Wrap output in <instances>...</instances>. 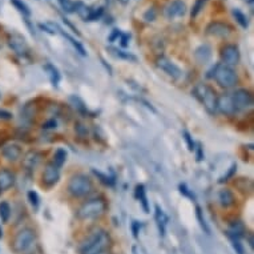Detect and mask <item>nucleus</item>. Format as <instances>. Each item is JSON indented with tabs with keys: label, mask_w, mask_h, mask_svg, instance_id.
<instances>
[{
	"label": "nucleus",
	"mask_w": 254,
	"mask_h": 254,
	"mask_svg": "<svg viewBox=\"0 0 254 254\" xmlns=\"http://www.w3.org/2000/svg\"><path fill=\"white\" fill-rule=\"evenodd\" d=\"M120 35H121V32H120V29H113L112 32H111V35H109L108 36V42H111V43H113V42H116L117 39L120 38Z\"/></svg>",
	"instance_id": "obj_42"
},
{
	"label": "nucleus",
	"mask_w": 254,
	"mask_h": 254,
	"mask_svg": "<svg viewBox=\"0 0 254 254\" xmlns=\"http://www.w3.org/2000/svg\"><path fill=\"white\" fill-rule=\"evenodd\" d=\"M44 69L48 72V76H50V80H51V83H52V85H54V87H58L59 80H60V73H59L58 68L54 67L52 64L48 63V64L44 65Z\"/></svg>",
	"instance_id": "obj_23"
},
{
	"label": "nucleus",
	"mask_w": 254,
	"mask_h": 254,
	"mask_svg": "<svg viewBox=\"0 0 254 254\" xmlns=\"http://www.w3.org/2000/svg\"><path fill=\"white\" fill-rule=\"evenodd\" d=\"M8 44L12 48L15 54L20 55V56H27L29 52V47L25 42L24 36L20 34H11L8 36Z\"/></svg>",
	"instance_id": "obj_7"
},
{
	"label": "nucleus",
	"mask_w": 254,
	"mask_h": 254,
	"mask_svg": "<svg viewBox=\"0 0 254 254\" xmlns=\"http://www.w3.org/2000/svg\"><path fill=\"white\" fill-rule=\"evenodd\" d=\"M187 12V5L184 3L183 0H173L172 3L168 4V7L165 8L164 13H165V16L167 19L172 20V19H175V17H181L185 15Z\"/></svg>",
	"instance_id": "obj_12"
},
{
	"label": "nucleus",
	"mask_w": 254,
	"mask_h": 254,
	"mask_svg": "<svg viewBox=\"0 0 254 254\" xmlns=\"http://www.w3.org/2000/svg\"><path fill=\"white\" fill-rule=\"evenodd\" d=\"M59 177H60V171H59V167H56L54 163L46 164L44 167V172H43V181L48 187H52L59 181Z\"/></svg>",
	"instance_id": "obj_14"
},
{
	"label": "nucleus",
	"mask_w": 254,
	"mask_h": 254,
	"mask_svg": "<svg viewBox=\"0 0 254 254\" xmlns=\"http://www.w3.org/2000/svg\"><path fill=\"white\" fill-rule=\"evenodd\" d=\"M236 171V165H233V167L230 168V171H229V173H228V175L225 176V177H222V179L220 180V183H224V181H228V179H229L230 176L233 175V172Z\"/></svg>",
	"instance_id": "obj_46"
},
{
	"label": "nucleus",
	"mask_w": 254,
	"mask_h": 254,
	"mask_svg": "<svg viewBox=\"0 0 254 254\" xmlns=\"http://www.w3.org/2000/svg\"><path fill=\"white\" fill-rule=\"evenodd\" d=\"M197 220L200 221V225L201 228L205 230V233L210 234V229H209L208 224H206V221H205L204 216H202V212H201V208H197Z\"/></svg>",
	"instance_id": "obj_34"
},
{
	"label": "nucleus",
	"mask_w": 254,
	"mask_h": 254,
	"mask_svg": "<svg viewBox=\"0 0 254 254\" xmlns=\"http://www.w3.org/2000/svg\"><path fill=\"white\" fill-rule=\"evenodd\" d=\"M253 1H254V0H248V3H250V4H252Z\"/></svg>",
	"instance_id": "obj_50"
},
{
	"label": "nucleus",
	"mask_w": 254,
	"mask_h": 254,
	"mask_svg": "<svg viewBox=\"0 0 254 254\" xmlns=\"http://www.w3.org/2000/svg\"><path fill=\"white\" fill-rule=\"evenodd\" d=\"M140 228H141L140 222H137V221H133V222H132V230H133V236L136 238L138 237V232H140Z\"/></svg>",
	"instance_id": "obj_45"
},
{
	"label": "nucleus",
	"mask_w": 254,
	"mask_h": 254,
	"mask_svg": "<svg viewBox=\"0 0 254 254\" xmlns=\"http://www.w3.org/2000/svg\"><path fill=\"white\" fill-rule=\"evenodd\" d=\"M71 101L73 103V105H75V108L79 111L80 113H87L88 109H87V105L84 104L83 100L81 99H79V97L76 96H72L71 97Z\"/></svg>",
	"instance_id": "obj_33"
},
{
	"label": "nucleus",
	"mask_w": 254,
	"mask_h": 254,
	"mask_svg": "<svg viewBox=\"0 0 254 254\" xmlns=\"http://www.w3.org/2000/svg\"><path fill=\"white\" fill-rule=\"evenodd\" d=\"M120 1L123 4H127V3H128V0H120Z\"/></svg>",
	"instance_id": "obj_48"
},
{
	"label": "nucleus",
	"mask_w": 254,
	"mask_h": 254,
	"mask_svg": "<svg viewBox=\"0 0 254 254\" xmlns=\"http://www.w3.org/2000/svg\"><path fill=\"white\" fill-rule=\"evenodd\" d=\"M75 129H76V133L79 134V137L84 138V137H87V136H88L87 127H85L84 124H81V123H76Z\"/></svg>",
	"instance_id": "obj_36"
},
{
	"label": "nucleus",
	"mask_w": 254,
	"mask_h": 254,
	"mask_svg": "<svg viewBox=\"0 0 254 254\" xmlns=\"http://www.w3.org/2000/svg\"><path fill=\"white\" fill-rule=\"evenodd\" d=\"M92 172H93V175L96 176L97 179L100 180L103 184H105V185H108V187H112L113 184H115V180H113L112 177H109V176L104 175V173H101V172L96 171V169H93Z\"/></svg>",
	"instance_id": "obj_31"
},
{
	"label": "nucleus",
	"mask_w": 254,
	"mask_h": 254,
	"mask_svg": "<svg viewBox=\"0 0 254 254\" xmlns=\"http://www.w3.org/2000/svg\"><path fill=\"white\" fill-rule=\"evenodd\" d=\"M157 67L160 68L164 73H167L169 77H172V79L175 80L181 77V75H183L181 69L176 65L175 63L171 62V60L168 58H165V56H161V58L157 59Z\"/></svg>",
	"instance_id": "obj_8"
},
{
	"label": "nucleus",
	"mask_w": 254,
	"mask_h": 254,
	"mask_svg": "<svg viewBox=\"0 0 254 254\" xmlns=\"http://www.w3.org/2000/svg\"><path fill=\"white\" fill-rule=\"evenodd\" d=\"M154 218H156V222H157L160 234L164 236V234H165V226H167L168 224V217L165 216V213L160 209V206H156V214H154Z\"/></svg>",
	"instance_id": "obj_19"
},
{
	"label": "nucleus",
	"mask_w": 254,
	"mask_h": 254,
	"mask_svg": "<svg viewBox=\"0 0 254 254\" xmlns=\"http://www.w3.org/2000/svg\"><path fill=\"white\" fill-rule=\"evenodd\" d=\"M218 201H220L221 206L224 208H229L234 204V196L232 190L229 189H221L218 192Z\"/></svg>",
	"instance_id": "obj_18"
},
{
	"label": "nucleus",
	"mask_w": 254,
	"mask_h": 254,
	"mask_svg": "<svg viewBox=\"0 0 254 254\" xmlns=\"http://www.w3.org/2000/svg\"><path fill=\"white\" fill-rule=\"evenodd\" d=\"M194 96L200 100V103L205 107L209 113H216L217 111V96L216 92L206 84H197L193 89Z\"/></svg>",
	"instance_id": "obj_3"
},
{
	"label": "nucleus",
	"mask_w": 254,
	"mask_h": 254,
	"mask_svg": "<svg viewBox=\"0 0 254 254\" xmlns=\"http://www.w3.org/2000/svg\"><path fill=\"white\" fill-rule=\"evenodd\" d=\"M28 200H29V204L32 205L34 208H38L39 206V196L38 193L35 192V190H29L28 192Z\"/></svg>",
	"instance_id": "obj_37"
},
{
	"label": "nucleus",
	"mask_w": 254,
	"mask_h": 254,
	"mask_svg": "<svg viewBox=\"0 0 254 254\" xmlns=\"http://www.w3.org/2000/svg\"><path fill=\"white\" fill-rule=\"evenodd\" d=\"M179 189H180V193H181V194H184L185 197H188V198H192V200H194V198H196L193 193L189 192V189H188L185 184H180Z\"/></svg>",
	"instance_id": "obj_38"
},
{
	"label": "nucleus",
	"mask_w": 254,
	"mask_h": 254,
	"mask_svg": "<svg viewBox=\"0 0 254 254\" xmlns=\"http://www.w3.org/2000/svg\"><path fill=\"white\" fill-rule=\"evenodd\" d=\"M184 140L187 141L188 149L190 150V152H193V150L196 149V148H194V142H193V138L190 137V134L188 133V132H184Z\"/></svg>",
	"instance_id": "obj_40"
},
{
	"label": "nucleus",
	"mask_w": 254,
	"mask_h": 254,
	"mask_svg": "<svg viewBox=\"0 0 254 254\" xmlns=\"http://www.w3.org/2000/svg\"><path fill=\"white\" fill-rule=\"evenodd\" d=\"M35 240H36V236H35L34 230L29 229V228L21 229L13 238V250L16 253H25L27 250L32 248V245L35 244Z\"/></svg>",
	"instance_id": "obj_5"
},
{
	"label": "nucleus",
	"mask_w": 254,
	"mask_h": 254,
	"mask_svg": "<svg viewBox=\"0 0 254 254\" xmlns=\"http://www.w3.org/2000/svg\"><path fill=\"white\" fill-rule=\"evenodd\" d=\"M156 16H157V12L154 8H149L144 13V20L145 21H154L156 20Z\"/></svg>",
	"instance_id": "obj_39"
},
{
	"label": "nucleus",
	"mask_w": 254,
	"mask_h": 254,
	"mask_svg": "<svg viewBox=\"0 0 254 254\" xmlns=\"http://www.w3.org/2000/svg\"><path fill=\"white\" fill-rule=\"evenodd\" d=\"M15 184V175L8 169H0V190H7Z\"/></svg>",
	"instance_id": "obj_16"
},
{
	"label": "nucleus",
	"mask_w": 254,
	"mask_h": 254,
	"mask_svg": "<svg viewBox=\"0 0 254 254\" xmlns=\"http://www.w3.org/2000/svg\"><path fill=\"white\" fill-rule=\"evenodd\" d=\"M229 238L232 240V245H233L234 250L237 252V254H244V246L241 245V242H240V238L234 237L232 234H228Z\"/></svg>",
	"instance_id": "obj_35"
},
{
	"label": "nucleus",
	"mask_w": 254,
	"mask_h": 254,
	"mask_svg": "<svg viewBox=\"0 0 254 254\" xmlns=\"http://www.w3.org/2000/svg\"><path fill=\"white\" fill-rule=\"evenodd\" d=\"M0 237H3V230L0 229Z\"/></svg>",
	"instance_id": "obj_49"
},
{
	"label": "nucleus",
	"mask_w": 254,
	"mask_h": 254,
	"mask_svg": "<svg viewBox=\"0 0 254 254\" xmlns=\"http://www.w3.org/2000/svg\"><path fill=\"white\" fill-rule=\"evenodd\" d=\"M103 13H104V8H103V7L89 9L87 13V16L84 17V19H85V21H96L103 16Z\"/></svg>",
	"instance_id": "obj_29"
},
{
	"label": "nucleus",
	"mask_w": 254,
	"mask_h": 254,
	"mask_svg": "<svg viewBox=\"0 0 254 254\" xmlns=\"http://www.w3.org/2000/svg\"><path fill=\"white\" fill-rule=\"evenodd\" d=\"M13 117V115L8 111H5V109H0V119L1 120H11Z\"/></svg>",
	"instance_id": "obj_43"
},
{
	"label": "nucleus",
	"mask_w": 254,
	"mask_h": 254,
	"mask_svg": "<svg viewBox=\"0 0 254 254\" xmlns=\"http://www.w3.org/2000/svg\"><path fill=\"white\" fill-rule=\"evenodd\" d=\"M236 109H248L253 105V96L246 89H238L232 95Z\"/></svg>",
	"instance_id": "obj_9"
},
{
	"label": "nucleus",
	"mask_w": 254,
	"mask_h": 254,
	"mask_svg": "<svg viewBox=\"0 0 254 254\" xmlns=\"http://www.w3.org/2000/svg\"><path fill=\"white\" fill-rule=\"evenodd\" d=\"M205 3H206V0H196V3H194V5H193V8H192V12H190L192 19H196V17L200 15L201 11L204 9Z\"/></svg>",
	"instance_id": "obj_32"
},
{
	"label": "nucleus",
	"mask_w": 254,
	"mask_h": 254,
	"mask_svg": "<svg viewBox=\"0 0 254 254\" xmlns=\"http://www.w3.org/2000/svg\"><path fill=\"white\" fill-rule=\"evenodd\" d=\"M11 217V206L8 202H1L0 204V218L3 222H8Z\"/></svg>",
	"instance_id": "obj_30"
},
{
	"label": "nucleus",
	"mask_w": 254,
	"mask_h": 254,
	"mask_svg": "<svg viewBox=\"0 0 254 254\" xmlns=\"http://www.w3.org/2000/svg\"><path fill=\"white\" fill-rule=\"evenodd\" d=\"M56 121L54 120V119H51V120H48V121H46V123H44V124H43V128H44V129H54V128H56Z\"/></svg>",
	"instance_id": "obj_44"
},
{
	"label": "nucleus",
	"mask_w": 254,
	"mask_h": 254,
	"mask_svg": "<svg viewBox=\"0 0 254 254\" xmlns=\"http://www.w3.org/2000/svg\"><path fill=\"white\" fill-rule=\"evenodd\" d=\"M93 184L92 180L85 175L73 176L68 183V192L73 197H85L92 192Z\"/></svg>",
	"instance_id": "obj_4"
},
{
	"label": "nucleus",
	"mask_w": 254,
	"mask_h": 254,
	"mask_svg": "<svg viewBox=\"0 0 254 254\" xmlns=\"http://www.w3.org/2000/svg\"><path fill=\"white\" fill-rule=\"evenodd\" d=\"M217 111H220L222 115H226V116H232L237 111L236 107H234L233 97L228 95V93L217 97Z\"/></svg>",
	"instance_id": "obj_13"
},
{
	"label": "nucleus",
	"mask_w": 254,
	"mask_h": 254,
	"mask_svg": "<svg viewBox=\"0 0 254 254\" xmlns=\"http://www.w3.org/2000/svg\"><path fill=\"white\" fill-rule=\"evenodd\" d=\"M129 40H130V34H121L120 35V44L123 48L129 46Z\"/></svg>",
	"instance_id": "obj_41"
},
{
	"label": "nucleus",
	"mask_w": 254,
	"mask_h": 254,
	"mask_svg": "<svg viewBox=\"0 0 254 254\" xmlns=\"http://www.w3.org/2000/svg\"><path fill=\"white\" fill-rule=\"evenodd\" d=\"M136 197H137V200L141 202L142 209H144V212L149 213V204H148V198H146V190L145 187L140 184L136 187Z\"/></svg>",
	"instance_id": "obj_20"
},
{
	"label": "nucleus",
	"mask_w": 254,
	"mask_h": 254,
	"mask_svg": "<svg viewBox=\"0 0 254 254\" xmlns=\"http://www.w3.org/2000/svg\"><path fill=\"white\" fill-rule=\"evenodd\" d=\"M232 15H233V17L236 19V21H237L238 24L241 25L242 28H248L249 27V20H248V16H246L245 13L242 12V11H240V9L234 8L233 11H232Z\"/></svg>",
	"instance_id": "obj_25"
},
{
	"label": "nucleus",
	"mask_w": 254,
	"mask_h": 254,
	"mask_svg": "<svg viewBox=\"0 0 254 254\" xmlns=\"http://www.w3.org/2000/svg\"><path fill=\"white\" fill-rule=\"evenodd\" d=\"M99 254H109V253H107V252H101V253H99Z\"/></svg>",
	"instance_id": "obj_51"
},
{
	"label": "nucleus",
	"mask_w": 254,
	"mask_h": 254,
	"mask_svg": "<svg viewBox=\"0 0 254 254\" xmlns=\"http://www.w3.org/2000/svg\"><path fill=\"white\" fill-rule=\"evenodd\" d=\"M11 4H12L24 17L31 16V9H29L28 5L25 4L23 0H11Z\"/></svg>",
	"instance_id": "obj_24"
},
{
	"label": "nucleus",
	"mask_w": 254,
	"mask_h": 254,
	"mask_svg": "<svg viewBox=\"0 0 254 254\" xmlns=\"http://www.w3.org/2000/svg\"><path fill=\"white\" fill-rule=\"evenodd\" d=\"M59 5L65 13H75L77 9V3L72 1V0H58Z\"/></svg>",
	"instance_id": "obj_26"
},
{
	"label": "nucleus",
	"mask_w": 254,
	"mask_h": 254,
	"mask_svg": "<svg viewBox=\"0 0 254 254\" xmlns=\"http://www.w3.org/2000/svg\"><path fill=\"white\" fill-rule=\"evenodd\" d=\"M232 34V27L222 21H212L206 27V35L214 38H228Z\"/></svg>",
	"instance_id": "obj_10"
},
{
	"label": "nucleus",
	"mask_w": 254,
	"mask_h": 254,
	"mask_svg": "<svg viewBox=\"0 0 254 254\" xmlns=\"http://www.w3.org/2000/svg\"><path fill=\"white\" fill-rule=\"evenodd\" d=\"M105 208H107V205L103 198H93L80 206V209L77 210V218L83 221L96 220L104 214Z\"/></svg>",
	"instance_id": "obj_2"
},
{
	"label": "nucleus",
	"mask_w": 254,
	"mask_h": 254,
	"mask_svg": "<svg viewBox=\"0 0 254 254\" xmlns=\"http://www.w3.org/2000/svg\"><path fill=\"white\" fill-rule=\"evenodd\" d=\"M63 21H64L65 24H68V27H69V28H72V29H73V31H75V32H77V29H76L75 27H73V24H72V23H69V20H68V19H65V17H64V19H63Z\"/></svg>",
	"instance_id": "obj_47"
},
{
	"label": "nucleus",
	"mask_w": 254,
	"mask_h": 254,
	"mask_svg": "<svg viewBox=\"0 0 254 254\" xmlns=\"http://www.w3.org/2000/svg\"><path fill=\"white\" fill-rule=\"evenodd\" d=\"M109 51H111V54L115 55V56L119 59H124V60H129V62H136V60H137V58H136L134 55L129 54V52H125V51H123V50H117V48H109Z\"/></svg>",
	"instance_id": "obj_28"
},
{
	"label": "nucleus",
	"mask_w": 254,
	"mask_h": 254,
	"mask_svg": "<svg viewBox=\"0 0 254 254\" xmlns=\"http://www.w3.org/2000/svg\"><path fill=\"white\" fill-rule=\"evenodd\" d=\"M194 56L201 64H206L212 58V48L208 44H202V46L197 48L196 52H194Z\"/></svg>",
	"instance_id": "obj_17"
},
{
	"label": "nucleus",
	"mask_w": 254,
	"mask_h": 254,
	"mask_svg": "<svg viewBox=\"0 0 254 254\" xmlns=\"http://www.w3.org/2000/svg\"><path fill=\"white\" fill-rule=\"evenodd\" d=\"M40 160H42V156H40L38 152H29L24 158L25 168H28V169H35V168L38 167V164L40 163Z\"/></svg>",
	"instance_id": "obj_21"
},
{
	"label": "nucleus",
	"mask_w": 254,
	"mask_h": 254,
	"mask_svg": "<svg viewBox=\"0 0 254 254\" xmlns=\"http://www.w3.org/2000/svg\"><path fill=\"white\" fill-rule=\"evenodd\" d=\"M111 238L109 234L104 230H96L85 240L80 246V253L81 254H99L105 252L109 246Z\"/></svg>",
	"instance_id": "obj_1"
},
{
	"label": "nucleus",
	"mask_w": 254,
	"mask_h": 254,
	"mask_svg": "<svg viewBox=\"0 0 254 254\" xmlns=\"http://www.w3.org/2000/svg\"><path fill=\"white\" fill-rule=\"evenodd\" d=\"M1 154H3L5 160H8V161H17V160L21 157L23 150H21L20 145H17L15 142H11V144H7V145L3 146Z\"/></svg>",
	"instance_id": "obj_15"
},
{
	"label": "nucleus",
	"mask_w": 254,
	"mask_h": 254,
	"mask_svg": "<svg viewBox=\"0 0 254 254\" xmlns=\"http://www.w3.org/2000/svg\"><path fill=\"white\" fill-rule=\"evenodd\" d=\"M59 32H60V34H62L63 36H64V38L67 39L68 42L71 43L72 46L75 47L76 52H79V54L81 55V56H87V51H85V48H84V46H83V44H81V43L79 42V40H76V39L73 38V36H71V35L67 34V32H64L63 29H60Z\"/></svg>",
	"instance_id": "obj_22"
},
{
	"label": "nucleus",
	"mask_w": 254,
	"mask_h": 254,
	"mask_svg": "<svg viewBox=\"0 0 254 254\" xmlns=\"http://www.w3.org/2000/svg\"><path fill=\"white\" fill-rule=\"evenodd\" d=\"M214 79L218 85L224 88L234 87L238 81L236 71L228 65H217L216 71H214Z\"/></svg>",
	"instance_id": "obj_6"
},
{
	"label": "nucleus",
	"mask_w": 254,
	"mask_h": 254,
	"mask_svg": "<svg viewBox=\"0 0 254 254\" xmlns=\"http://www.w3.org/2000/svg\"><path fill=\"white\" fill-rule=\"evenodd\" d=\"M221 59L222 62L225 63L226 65H237L240 62V51L238 47L234 44H226L225 47H222L221 50Z\"/></svg>",
	"instance_id": "obj_11"
},
{
	"label": "nucleus",
	"mask_w": 254,
	"mask_h": 254,
	"mask_svg": "<svg viewBox=\"0 0 254 254\" xmlns=\"http://www.w3.org/2000/svg\"><path fill=\"white\" fill-rule=\"evenodd\" d=\"M67 157H68V153H67V150L65 149H58L56 152H55L54 154V164L56 165V167H62L63 164L65 163L67 161Z\"/></svg>",
	"instance_id": "obj_27"
}]
</instances>
